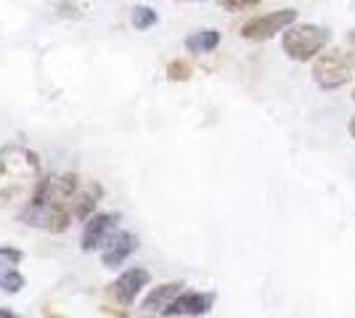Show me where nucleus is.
I'll return each mask as SVG.
<instances>
[{
	"mask_svg": "<svg viewBox=\"0 0 355 318\" xmlns=\"http://www.w3.org/2000/svg\"><path fill=\"white\" fill-rule=\"evenodd\" d=\"M347 130H350V136L355 138V114H353V120H350V125H347Z\"/></svg>",
	"mask_w": 355,
	"mask_h": 318,
	"instance_id": "6ab92c4d",
	"label": "nucleus"
},
{
	"mask_svg": "<svg viewBox=\"0 0 355 318\" xmlns=\"http://www.w3.org/2000/svg\"><path fill=\"white\" fill-rule=\"evenodd\" d=\"M347 40H350V43L355 46V30H350V35H347Z\"/></svg>",
	"mask_w": 355,
	"mask_h": 318,
	"instance_id": "aec40b11",
	"label": "nucleus"
},
{
	"mask_svg": "<svg viewBox=\"0 0 355 318\" xmlns=\"http://www.w3.org/2000/svg\"><path fill=\"white\" fill-rule=\"evenodd\" d=\"M329 43H331V32L321 24H292L282 37L284 53L292 61L318 59Z\"/></svg>",
	"mask_w": 355,
	"mask_h": 318,
	"instance_id": "20e7f679",
	"label": "nucleus"
},
{
	"mask_svg": "<svg viewBox=\"0 0 355 318\" xmlns=\"http://www.w3.org/2000/svg\"><path fill=\"white\" fill-rule=\"evenodd\" d=\"M119 215L117 212H96L85 220L83 236H80V249L83 252H93L98 247H104L109 242V236L117 231Z\"/></svg>",
	"mask_w": 355,
	"mask_h": 318,
	"instance_id": "0eeeda50",
	"label": "nucleus"
},
{
	"mask_svg": "<svg viewBox=\"0 0 355 318\" xmlns=\"http://www.w3.org/2000/svg\"><path fill=\"white\" fill-rule=\"evenodd\" d=\"M215 305L212 292H180L173 303L162 310L164 318H196L207 316Z\"/></svg>",
	"mask_w": 355,
	"mask_h": 318,
	"instance_id": "6e6552de",
	"label": "nucleus"
},
{
	"mask_svg": "<svg viewBox=\"0 0 355 318\" xmlns=\"http://www.w3.org/2000/svg\"><path fill=\"white\" fill-rule=\"evenodd\" d=\"M148 281H151V273L146 268H141V265H135V268H128V271L119 273L117 279L109 284L106 294L122 308H130L138 300V294L144 292V287H148Z\"/></svg>",
	"mask_w": 355,
	"mask_h": 318,
	"instance_id": "423d86ee",
	"label": "nucleus"
},
{
	"mask_svg": "<svg viewBox=\"0 0 355 318\" xmlns=\"http://www.w3.org/2000/svg\"><path fill=\"white\" fill-rule=\"evenodd\" d=\"M135 249H138V236L135 233H130V231H114L109 236V242L104 244L101 263H104V268H119Z\"/></svg>",
	"mask_w": 355,
	"mask_h": 318,
	"instance_id": "1a4fd4ad",
	"label": "nucleus"
},
{
	"mask_svg": "<svg viewBox=\"0 0 355 318\" xmlns=\"http://www.w3.org/2000/svg\"><path fill=\"white\" fill-rule=\"evenodd\" d=\"M77 191H80V178L74 173L40 178L32 188L30 202L19 212V220L51 233H64L74 218L72 199Z\"/></svg>",
	"mask_w": 355,
	"mask_h": 318,
	"instance_id": "f257e3e1",
	"label": "nucleus"
},
{
	"mask_svg": "<svg viewBox=\"0 0 355 318\" xmlns=\"http://www.w3.org/2000/svg\"><path fill=\"white\" fill-rule=\"evenodd\" d=\"M220 46V32L207 27V30H196L186 37V51L193 53V56H205V53H212L215 48Z\"/></svg>",
	"mask_w": 355,
	"mask_h": 318,
	"instance_id": "f8f14e48",
	"label": "nucleus"
},
{
	"mask_svg": "<svg viewBox=\"0 0 355 318\" xmlns=\"http://www.w3.org/2000/svg\"><path fill=\"white\" fill-rule=\"evenodd\" d=\"M40 181V157L24 146L0 149V202H14Z\"/></svg>",
	"mask_w": 355,
	"mask_h": 318,
	"instance_id": "f03ea898",
	"label": "nucleus"
},
{
	"mask_svg": "<svg viewBox=\"0 0 355 318\" xmlns=\"http://www.w3.org/2000/svg\"><path fill=\"white\" fill-rule=\"evenodd\" d=\"M130 21H133V27L138 32H146L159 21V16H157L154 8H148V6H135L133 14H130Z\"/></svg>",
	"mask_w": 355,
	"mask_h": 318,
	"instance_id": "4468645a",
	"label": "nucleus"
},
{
	"mask_svg": "<svg viewBox=\"0 0 355 318\" xmlns=\"http://www.w3.org/2000/svg\"><path fill=\"white\" fill-rule=\"evenodd\" d=\"M191 77V64L183 59H175L170 61V67H167V80L170 82H186Z\"/></svg>",
	"mask_w": 355,
	"mask_h": 318,
	"instance_id": "2eb2a0df",
	"label": "nucleus"
},
{
	"mask_svg": "<svg viewBox=\"0 0 355 318\" xmlns=\"http://www.w3.org/2000/svg\"><path fill=\"white\" fill-rule=\"evenodd\" d=\"M297 8H279V11H268L263 16H254L250 19L244 27H241V37L244 40H254V43H263L276 37L279 32H286L292 24H297Z\"/></svg>",
	"mask_w": 355,
	"mask_h": 318,
	"instance_id": "39448f33",
	"label": "nucleus"
},
{
	"mask_svg": "<svg viewBox=\"0 0 355 318\" xmlns=\"http://www.w3.org/2000/svg\"><path fill=\"white\" fill-rule=\"evenodd\" d=\"M353 101H355V88H353Z\"/></svg>",
	"mask_w": 355,
	"mask_h": 318,
	"instance_id": "4be33fe9",
	"label": "nucleus"
},
{
	"mask_svg": "<svg viewBox=\"0 0 355 318\" xmlns=\"http://www.w3.org/2000/svg\"><path fill=\"white\" fill-rule=\"evenodd\" d=\"M186 3H199V0H186Z\"/></svg>",
	"mask_w": 355,
	"mask_h": 318,
	"instance_id": "412c9836",
	"label": "nucleus"
},
{
	"mask_svg": "<svg viewBox=\"0 0 355 318\" xmlns=\"http://www.w3.org/2000/svg\"><path fill=\"white\" fill-rule=\"evenodd\" d=\"M180 292H183V281H167V284H159V287H154L146 297H144L141 308H144L146 313H154V310L162 313L164 308L173 303Z\"/></svg>",
	"mask_w": 355,
	"mask_h": 318,
	"instance_id": "9b49d317",
	"label": "nucleus"
},
{
	"mask_svg": "<svg viewBox=\"0 0 355 318\" xmlns=\"http://www.w3.org/2000/svg\"><path fill=\"white\" fill-rule=\"evenodd\" d=\"M355 72V48H331L313 59V80L321 91H337L353 80Z\"/></svg>",
	"mask_w": 355,
	"mask_h": 318,
	"instance_id": "7ed1b4c3",
	"label": "nucleus"
},
{
	"mask_svg": "<svg viewBox=\"0 0 355 318\" xmlns=\"http://www.w3.org/2000/svg\"><path fill=\"white\" fill-rule=\"evenodd\" d=\"M223 6L228 8V11H247L252 6H257L260 0H220Z\"/></svg>",
	"mask_w": 355,
	"mask_h": 318,
	"instance_id": "f3484780",
	"label": "nucleus"
},
{
	"mask_svg": "<svg viewBox=\"0 0 355 318\" xmlns=\"http://www.w3.org/2000/svg\"><path fill=\"white\" fill-rule=\"evenodd\" d=\"M21 260H24V252H21V249L0 244V265H19Z\"/></svg>",
	"mask_w": 355,
	"mask_h": 318,
	"instance_id": "dca6fc26",
	"label": "nucleus"
},
{
	"mask_svg": "<svg viewBox=\"0 0 355 318\" xmlns=\"http://www.w3.org/2000/svg\"><path fill=\"white\" fill-rule=\"evenodd\" d=\"M0 318H24V316H19V313L8 310V308H0Z\"/></svg>",
	"mask_w": 355,
	"mask_h": 318,
	"instance_id": "a211bd4d",
	"label": "nucleus"
},
{
	"mask_svg": "<svg viewBox=\"0 0 355 318\" xmlns=\"http://www.w3.org/2000/svg\"><path fill=\"white\" fill-rule=\"evenodd\" d=\"M104 197V188L98 183H88V186H80V191L72 199V215L77 220H88L90 215H96V204L98 199Z\"/></svg>",
	"mask_w": 355,
	"mask_h": 318,
	"instance_id": "9d476101",
	"label": "nucleus"
},
{
	"mask_svg": "<svg viewBox=\"0 0 355 318\" xmlns=\"http://www.w3.org/2000/svg\"><path fill=\"white\" fill-rule=\"evenodd\" d=\"M27 284V279L16 271V265H0V292L19 294Z\"/></svg>",
	"mask_w": 355,
	"mask_h": 318,
	"instance_id": "ddd939ff",
	"label": "nucleus"
}]
</instances>
